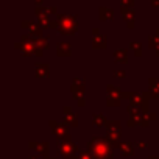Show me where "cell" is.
Here are the masks:
<instances>
[{
	"label": "cell",
	"mask_w": 159,
	"mask_h": 159,
	"mask_svg": "<svg viewBox=\"0 0 159 159\" xmlns=\"http://www.w3.org/2000/svg\"><path fill=\"white\" fill-rule=\"evenodd\" d=\"M88 151L94 159H114V151L112 147L106 139L94 137L88 142Z\"/></svg>",
	"instance_id": "1"
},
{
	"label": "cell",
	"mask_w": 159,
	"mask_h": 159,
	"mask_svg": "<svg viewBox=\"0 0 159 159\" xmlns=\"http://www.w3.org/2000/svg\"><path fill=\"white\" fill-rule=\"evenodd\" d=\"M56 30L62 34H73L78 31V22H76V17L72 16V14H58L56 16Z\"/></svg>",
	"instance_id": "2"
},
{
	"label": "cell",
	"mask_w": 159,
	"mask_h": 159,
	"mask_svg": "<svg viewBox=\"0 0 159 159\" xmlns=\"http://www.w3.org/2000/svg\"><path fill=\"white\" fill-rule=\"evenodd\" d=\"M58 153L62 154L64 159H78V154H80L78 147H76V143H72L70 136L64 137L62 142L61 140L58 142Z\"/></svg>",
	"instance_id": "3"
},
{
	"label": "cell",
	"mask_w": 159,
	"mask_h": 159,
	"mask_svg": "<svg viewBox=\"0 0 159 159\" xmlns=\"http://www.w3.org/2000/svg\"><path fill=\"white\" fill-rule=\"evenodd\" d=\"M72 94L73 98L78 102L80 106H84V80L83 78H73L72 81Z\"/></svg>",
	"instance_id": "4"
},
{
	"label": "cell",
	"mask_w": 159,
	"mask_h": 159,
	"mask_svg": "<svg viewBox=\"0 0 159 159\" xmlns=\"http://www.w3.org/2000/svg\"><path fill=\"white\" fill-rule=\"evenodd\" d=\"M125 97L131 102V105H137V106H142V108L148 109V98H147V94H142V92H126Z\"/></svg>",
	"instance_id": "5"
},
{
	"label": "cell",
	"mask_w": 159,
	"mask_h": 159,
	"mask_svg": "<svg viewBox=\"0 0 159 159\" xmlns=\"http://www.w3.org/2000/svg\"><path fill=\"white\" fill-rule=\"evenodd\" d=\"M22 28L28 30V36L31 39H38L42 36V28L39 27V24L36 22H31V20H24L22 22Z\"/></svg>",
	"instance_id": "6"
},
{
	"label": "cell",
	"mask_w": 159,
	"mask_h": 159,
	"mask_svg": "<svg viewBox=\"0 0 159 159\" xmlns=\"http://www.w3.org/2000/svg\"><path fill=\"white\" fill-rule=\"evenodd\" d=\"M92 33H94V36H92V47L97 48V50L106 48V36L105 34H100L98 33V28H94Z\"/></svg>",
	"instance_id": "7"
},
{
	"label": "cell",
	"mask_w": 159,
	"mask_h": 159,
	"mask_svg": "<svg viewBox=\"0 0 159 159\" xmlns=\"http://www.w3.org/2000/svg\"><path fill=\"white\" fill-rule=\"evenodd\" d=\"M50 128H52L53 134H55V136H58L59 139H61V137L64 139V137L70 136V134L67 133V128H66V125H64V123H59V122L52 120V122H50Z\"/></svg>",
	"instance_id": "8"
},
{
	"label": "cell",
	"mask_w": 159,
	"mask_h": 159,
	"mask_svg": "<svg viewBox=\"0 0 159 159\" xmlns=\"http://www.w3.org/2000/svg\"><path fill=\"white\" fill-rule=\"evenodd\" d=\"M120 13H122V17H123V20H125V24L129 27V28H133L134 27V10L133 8H126V7H122L120 8Z\"/></svg>",
	"instance_id": "9"
},
{
	"label": "cell",
	"mask_w": 159,
	"mask_h": 159,
	"mask_svg": "<svg viewBox=\"0 0 159 159\" xmlns=\"http://www.w3.org/2000/svg\"><path fill=\"white\" fill-rule=\"evenodd\" d=\"M28 147L38 151V156H47L48 154V143L47 142H28Z\"/></svg>",
	"instance_id": "10"
},
{
	"label": "cell",
	"mask_w": 159,
	"mask_h": 159,
	"mask_svg": "<svg viewBox=\"0 0 159 159\" xmlns=\"http://www.w3.org/2000/svg\"><path fill=\"white\" fill-rule=\"evenodd\" d=\"M64 122L69 123L70 126H76V125H78V117H76V114L72 111L70 106H64Z\"/></svg>",
	"instance_id": "11"
},
{
	"label": "cell",
	"mask_w": 159,
	"mask_h": 159,
	"mask_svg": "<svg viewBox=\"0 0 159 159\" xmlns=\"http://www.w3.org/2000/svg\"><path fill=\"white\" fill-rule=\"evenodd\" d=\"M56 53L58 56H70L72 55V45L67 42H58L56 44Z\"/></svg>",
	"instance_id": "12"
},
{
	"label": "cell",
	"mask_w": 159,
	"mask_h": 159,
	"mask_svg": "<svg viewBox=\"0 0 159 159\" xmlns=\"http://www.w3.org/2000/svg\"><path fill=\"white\" fill-rule=\"evenodd\" d=\"M98 17L100 20H112L114 19V10L109 7H102L98 10Z\"/></svg>",
	"instance_id": "13"
},
{
	"label": "cell",
	"mask_w": 159,
	"mask_h": 159,
	"mask_svg": "<svg viewBox=\"0 0 159 159\" xmlns=\"http://www.w3.org/2000/svg\"><path fill=\"white\" fill-rule=\"evenodd\" d=\"M119 148H120L122 154H125V156H133L134 151H136V143H133V142H122Z\"/></svg>",
	"instance_id": "14"
},
{
	"label": "cell",
	"mask_w": 159,
	"mask_h": 159,
	"mask_svg": "<svg viewBox=\"0 0 159 159\" xmlns=\"http://www.w3.org/2000/svg\"><path fill=\"white\" fill-rule=\"evenodd\" d=\"M36 16H38V20L47 19V17H50V10L42 5H36Z\"/></svg>",
	"instance_id": "15"
},
{
	"label": "cell",
	"mask_w": 159,
	"mask_h": 159,
	"mask_svg": "<svg viewBox=\"0 0 159 159\" xmlns=\"http://www.w3.org/2000/svg\"><path fill=\"white\" fill-rule=\"evenodd\" d=\"M114 58L117 62H128V52L123 48H119L114 52Z\"/></svg>",
	"instance_id": "16"
},
{
	"label": "cell",
	"mask_w": 159,
	"mask_h": 159,
	"mask_svg": "<svg viewBox=\"0 0 159 159\" xmlns=\"http://www.w3.org/2000/svg\"><path fill=\"white\" fill-rule=\"evenodd\" d=\"M36 76H41V78H45L48 76V66L47 64H36Z\"/></svg>",
	"instance_id": "17"
},
{
	"label": "cell",
	"mask_w": 159,
	"mask_h": 159,
	"mask_svg": "<svg viewBox=\"0 0 159 159\" xmlns=\"http://www.w3.org/2000/svg\"><path fill=\"white\" fill-rule=\"evenodd\" d=\"M106 128H108V133H120L122 125L119 120H112V122H106Z\"/></svg>",
	"instance_id": "18"
},
{
	"label": "cell",
	"mask_w": 159,
	"mask_h": 159,
	"mask_svg": "<svg viewBox=\"0 0 159 159\" xmlns=\"http://www.w3.org/2000/svg\"><path fill=\"white\" fill-rule=\"evenodd\" d=\"M126 92H122L120 89L117 88H112V86H108V97H114V98H123Z\"/></svg>",
	"instance_id": "19"
},
{
	"label": "cell",
	"mask_w": 159,
	"mask_h": 159,
	"mask_svg": "<svg viewBox=\"0 0 159 159\" xmlns=\"http://www.w3.org/2000/svg\"><path fill=\"white\" fill-rule=\"evenodd\" d=\"M92 123H94V126H103V125H106V117L103 116V114H94L92 116Z\"/></svg>",
	"instance_id": "20"
},
{
	"label": "cell",
	"mask_w": 159,
	"mask_h": 159,
	"mask_svg": "<svg viewBox=\"0 0 159 159\" xmlns=\"http://www.w3.org/2000/svg\"><path fill=\"white\" fill-rule=\"evenodd\" d=\"M148 47L153 50H159V34L157 33L148 38Z\"/></svg>",
	"instance_id": "21"
},
{
	"label": "cell",
	"mask_w": 159,
	"mask_h": 159,
	"mask_svg": "<svg viewBox=\"0 0 159 159\" xmlns=\"http://www.w3.org/2000/svg\"><path fill=\"white\" fill-rule=\"evenodd\" d=\"M33 42H34L41 50H45V48L48 47V39H47L45 36H41V38H38V39H33Z\"/></svg>",
	"instance_id": "22"
},
{
	"label": "cell",
	"mask_w": 159,
	"mask_h": 159,
	"mask_svg": "<svg viewBox=\"0 0 159 159\" xmlns=\"http://www.w3.org/2000/svg\"><path fill=\"white\" fill-rule=\"evenodd\" d=\"M129 48L134 52L136 56H142V44L140 42H136V41L129 42Z\"/></svg>",
	"instance_id": "23"
},
{
	"label": "cell",
	"mask_w": 159,
	"mask_h": 159,
	"mask_svg": "<svg viewBox=\"0 0 159 159\" xmlns=\"http://www.w3.org/2000/svg\"><path fill=\"white\" fill-rule=\"evenodd\" d=\"M106 103H108V106H117V105H120V98H114V97H108V100H106Z\"/></svg>",
	"instance_id": "24"
},
{
	"label": "cell",
	"mask_w": 159,
	"mask_h": 159,
	"mask_svg": "<svg viewBox=\"0 0 159 159\" xmlns=\"http://www.w3.org/2000/svg\"><path fill=\"white\" fill-rule=\"evenodd\" d=\"M134 2H136V0H120L122 7H126V8H133Z\"/></svg>",
	"instance_id": "25"
},
{
	"label": "cell",
	"mask_w": 159,
	"mask_h": 159,
	"mask_svg": "<svg viewBox=\"0 0 159 159\" xmlns=\"http://www.w3.org/2000/svg\"><path fill=\"white\" fill-rule=\"evenodd\" d=\"M78 159H94V157L91 156L89 151H83V153H80V154H78Z\"/></svg>",
	"instance_id": "26"
},
{
	"label": "cell",
	"mask_w": 159,
	"mask_h": 159,
	"mask_svg": "<svg viewBox=\"0 0 159 159\" xmlns=\"http://www.w3.org/2000/svg\"><path fill=\"white\" fill-rule=\"evenodd\" d=\"M136 147H137V148H140V150H143L145 147H148V143H147V142H137V143H136Z\"/></svg>",
	"instance_id": "27"
},
{
	"label": "cell",
	"mask_w": 159,
	"mask_h": 159,
	"mask_svg": "<svg viewBox=\"0 0 159 159\" xmlns=\"http://www.w3.org/2000/svg\"><path fill=\"white\" fill-rule=\"evenodd\" d=\"M125 75H126V72H123V70H117V72H116V76H117V78H123Z\"/></svg>",
	"instance_id": "28"
},
{
	"label": "cell",
	"mask_w": 159,
	"mask_h": 159,
	"mask_svg": "<svg viewBox=\"0 0 159 159\" xmlns=\"http://www.w3.org/2000/svg\"><path fill=\"white\" fill-rule=\"evenodd\" d=\"M150 3L156 8V7H159V0H150Z\"/></svg>",
	"instance_id": "29"
},
{
	"label": "cell",
	"mask_w": 159,
	"mask_h": 159,
	"mask_svg": "<svg viewBox=\"0 0 159 159\" xmlns=\"http://www.w3.org/2000/svg\"><path fill=\"white\" fill-rule=\"evenodd\" d=\"M48 10H50V14H56V13H58V11H56V7H50Z\"/></svg>",
	"instance_id": "30"
},
{
	"label": "cell",
	"mask_w": 159,
	"mask_h": 159,
	"mask_svg": "<svg viewBox=\"0 0 159 159\" xmlns=\"http://www.w3.org/2000/svg\"><path fill=\"white\" fill-rule=\"evenodd\" d=\"M42 2H44V0H36V3H38V5H42Z\"/></svg>",
	"instance_id": "31"
},
{
	"label": "cell",
	"mask_w": 159,
	"mask_h": 159,
	"mask_svg": "<svg viewBox=\"0 0 159 159\" xmlns=\"http://www.w3.org/2000/svg\"><path fill=\"white\" fill-rule=\"evenodd\" d=\"M148 159H159V156H150Z\"/></svg>",
	"instance_id": "32"
},
{
	"label": "cell",
	"mask_w": 159,
	"mask_h": 159,
	"mask_svg": "<svg viewBox=\"0 0 159 159\" xmlns=\"http://www.w3.org/2000/svg\"><path fill=\"white\" fill-rule=\"evenodd\" d=\"M156 33H157V34H159V28H157V31H156Z\"/></svg>",
	"instance_id": "33"
},
{
	"label": "cell",
	"mask_w": 159,
	"mask_h": 159,
	"mask_svg": "<svg viewBox=\"0 0 159 159\" xmlns=\"http://www.w3.org/2000/svg\"><path fill=\"white\" fill-rule=\"evenodd\" d=\"M157 55H159V50H157Z\"/></svg>",
	"instance_id": "34"
}]
</instances>
